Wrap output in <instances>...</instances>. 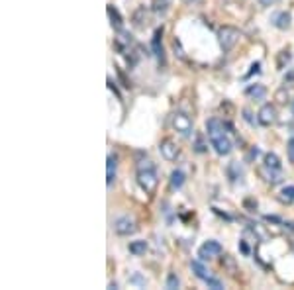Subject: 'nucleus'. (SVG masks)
Segmentation results:
<instances>
[{
    "label": "nucleus",
    "mask_w": 294,
    "mask_h": 290,
    "mask_svg": "<svg viewBox=\"0 0 294 290\" xmlns=\"http://www.w3.org/2000/svg\"><path fill=\"white\" fill-rule=\"evenodd\" d=\"M206 129H208V137H210V143L214 147V151L218 155H230L234 145H232L230 135L226 133V129H228L226 122H220L218 118H212V120H208Z\"/></svg>",
    "instance_id": "f257e3e1"
},
{
    "label": "nucleus",
    "mask_w": 294,
    "mask_h": 290,
    "mask_svg": "<svg viewBox=\"0 0 294 290\" xmlns=\"http://www.w3.org/2000/svg\"><path fill=\"white\" fill-rule=\"evenodd\" d=\"M135 177H137V182H139V186L145 190L147 194H153L155 190H157V184H159V175H157V167L153 161H139L137 163V173H135Z\"/></svg>",
    "instance_id": "f03ea898"
},
{
    "label": "nucleus",
    "mask_w": 294,
    "mask_h": 290,
    "mask_svg": "<svg viewBox=\"0 0 294 290\" xmlns=\"http://www.w3.org/2000/svg\"><path fill=\"white\" fill-rule=\"evenodd\" d=\"M239 30L234 26H222L218 30V41H220V47L224 49V53L232 51L236 47V43L239 41Z\"/></svg>",
    "instance_id": "7ed1b4c3"
},
{
    "label": "nucleus",
    "mask_w": 294,
    "mask_h": 290,
    "mask_svg": "<svg viewBox=\"0 0 294 290\" xmlns=\"http://www.w3.org/2000/svg\"><path fill=\"white\" fill-rule=\"evenodd\" d=\"M190 269H192V272H194V274H196L200 280H204V282L208 284V288H214V290H222V288H224L222 280L214 278V276L210 274V271H206V267H204L200 261H190Z\"/></svg>",
    "instance_id": "20e7f679"
},
{
    "label": "nucleus",
    "mask_w": 294,
    "mask_h": 290,
    "mask_svg": "<svg viewBox=\"0 0 294 290\" xmlns=\"http://www.w3.org/2000/svg\"><path fill=\"white\" fill-rule=\"evenodd\" d=\"M114 232H116L118 236H131V234L137 232V226H135L133 218L120 216L114 220Z\"/></svg>",
    "instance_id": "39448f33"
},
{
    "label": "nucleus",
    "mask_w": 294,
    "mask_h": 290,
    "mask_svg": "<svg viewBox=\"0 0 294 290\" xmlns=\"http://www.w3.org/2000/svg\"><path fill=\"white\" fill-rule=\"evenodd\" d=\"M173 127H175L181 135L188 137V135L192 133V120H190L186 114H183V112H177V114H173Z\"/></svg>",
    "instance_id": "423d86ee"
},
{
    "label": "nucleus",
    "mask_w": 294,
    "mask_h": 290,
    "mask_svg": "<svg viewBox=\"0 0 294 290\" xmlns=\"http://www.w3.org/2000/svg\"><path fill=\"white\" fill-rule=\"evenodd\" d=\"M224 249H222V245L216 241V239H208V241H204L202 245L198 247V257L202 259V261H208V259H212V257H218Z\"/></svg>",
    "instance_id": "0eeeda50"
},
{
    "label": "nucleus",
    "mask_w": 294,
    "mask_h": 290,
    "mask_svg": "<svg viewBox=\"0 0 294 290\" xmlns=\"http://www.w3.org/2000/svg\"><path fill=\"white\" fill-rule=\"evenodd\" d=\"M151 51L153 55L159 59V63L165 65V51H163V26L157 28L153 32V37H151Z\"/></svg>",
    "instance_id": "6e6552de"
},
{
    "label": "nucleus",
    "mask_w": 294,
    "mask_h": 290,
    "mask_svg": "<svg viewBox=\"0 0 294 290\" xmlns=\"http://www.w3.org/2000/svg\"><path fill=\"white\" fill-rule=\"evenodd\" d=\"M257 122L261 126H273L276 122V108L273 104H263V108L259 110L257 114Z\"/></svg>",
    "instance_id": "1a4fd4ad"
},
{
    "label": "nucleus",
    "mask_w": 294,
    "mask_h": 290,
    "mask_svg": "<svg viewBox=\"0 0 294 290\" xmlns=\"http://www.w3.org/2000/svg\"><path fill=\"white\" fill-rule=\"evenodd\" d=\"M159 151H161L165 161H175L179 157V147H177V143L173 139H163L159 143Z\"/></svg>",
    "instance_id": "9d476101"
},
{
    "label": "nucleus",
    "mask_w": 294,
    "mask_h": 290,
    "mask_svg": "<svg viewBox=\"0 0 294 290\" xmlns=\"http://www.w3.org/2000/svg\"><path fill=\"white\" fill-rule=\"evenodd\" d=\"M259 175H261L265 181L269 182V184H276V182L282 181V171L271 169V167H267V165H263V167L259 169Z\"/></svg>",
    "instance_id": "9b49d317"
},
{
    "label": "nucleus",
    "mask_w": 294,
    "mask_h": 290,
    "mask_svg": "<svg viewBox=\"0 0 294 290\" xmlns=\"http://www.w3.org/2000/svg\"><path fill=\"white\" fill-rule=\"evenodd\" d=\"M271 22H273V26L278 28V30H288V28H290V22H292V16H290V12L282 10V12L273 14Z\"/></svg>",
    "instance_id": "f8f14e48"
},
{
    "label": "nucleus",
    "mask_w": 294,
    "mask_h": 290,
    "mask_svg": "<svg viewBox=\"0 0 294 290\" xmlns=\"http://www.w3.org/2000/svg\"><path fill=\"white\" fill-rule=\"evenodd\" d=\"M106 12H108V18H110L112 28H114L116 32H122V30H124V18L120 16L118 8H116L114 4H108V6H106Z\"/></svg>",
    "instance_id": "ddd939ff"
},
{
    "label": "nucleus",
    "mask_w": 294,
    "mask_h": 290,
    "mask_svg": "<svg viewBox=\"0 0 294 290\" xmlns=\"http://www.w3.org/2000/svg\"><path fill=\"white\" fill-rule=\"evenodd\" d=\"M116 167H118V157L108 155V165H106V184L112 186L116 181Z\"/></svg>",
    "instance_id": "4468645a"
},
{
    "label": "nucleus",
    "mask_w": 294,
    "mask_h": 290,
    "mask_svg": "<svg viewBox=\"0 0 294 290\" xmlns=\"http://www.w3.org/2000/svg\"><path fill=\"white\" fill-rule=\"evenodd\" d=\"M245 94H247L249 98H253V100H263V98L267 96V89H265L263 85H251V87L245 89Z\"/></svg>",
    "instance_id": "2eb2a0df"
},
{
    "label": "nucleus",
    "mask_w": 294,
    "mask_h": 290,
    "mask_svg": "<svg viewBox=\"0 0 294 290\" xmlns=\"http://www.w3.org/2000/svg\"><path fill=\"white\" fill-rule=\"evenodd\" d=\"M184 184V173L183 171H179V169H175L173 173H171V188L173 190H181Z\"/></svg>",
    "instance_id": "dca6fc26"
},
{
    "label": "nucleus",
    "mask_w": 294,
    "mask_h": 290,
    "mask_svg": "<svg viewBox=\"0 0 294 290\" xmlns=\"http://www.w3.org/2000/svg\"><path fill=\"white\" fill-rule=\"evenodd\" d=\"M147 251V241L143 239H139V241H131L129 243V253L135 255V257H141V255H145Z\"/></svg>",
    "instance_id": "f3484780"
},
{
    "label": "nucleus",
    "mask_w": 294,
    "mask_h": 290,
    "mask_svg": "<svg viewBox=\"0 0 294 290\" xmlns=\"http://www.w3.org/2000/svg\"><path fill=\"white\" fill-rule=\"evenodd\" d=\"M228 177H230V182H234V184H236L238 181H241V177H243V171L239 169V163H236V161H234V163L228 167Z\"/></svg>",
    "instance_id": "a211bd4d"
},
{
    "label": "nucleus",
    "mask_w": 294,
    "mask_h": 290,
    "mask_svg": "<svg viewBox=\"0 0 294 290\" xmlns=\"http://www.w3.org/2000/svg\"><path fill=\"white\" fill-rule=\"evenodd\" d=\"M171 6V0H151V10L155 14H165Z\"/></svg>",
    "instance_id": "6ab92c4d"
},
{
    "label": "nucleus",
    "mask_w": 294,
    "mask_h": 290,
    "mask_svg": "<svg viewBox=\"0 0 294 290\" xmlns=\"http://www.w3.org/2000/svg\"><path fill=\"white\" fill-rule=\"evenodd\" d=\"M265 165H267V167H271V169H276V171H280V169H282L278 155H276V153H273V151L265 153Z\"/></svg>",
    "instance_id": "aec40b11"
},
{
    "label": "nucleus",
    "mask_w": 294,
    "mask_h": 290,
    "mask_svg": "<svg viewBox=\"0 0 294 290\" xmlns=\"http://www.w3.org/2000/svg\"><path fill=\"white\" fill-rule=\"evenodd\" d=\"M278 200L282 204H292L294 202V186H284L280 192H278Z\"/></svg>",
    "instance_id": "412c9836"
},
{
    "label": "nucleus",
    "mask_w": 294,
    "mask_h": 290,
    "mask_svg": "<svg viewBox=\"0 0 294 290\" xmlns=\"http://www.w3.org/2000/svg\"><path fill=\"white\" fill-rule=\"evenodd\" d=\"M290 59H292V55H290V51H288V49L280 51V53H278V59H276V67L282 71V69H284L288 63H290Z\"/></svg>",
    "instance_id": "4be33fe9"
},
{
    "label": "nucleus",
    "mask_w": 294,
    "mask_h": 290,
    "mask_svg": "<svg viewBox=\"0 0 294 290\" xmlns=\"http://www.w3.org/2000/svg\"><path fill=\"white\" fill-rule=\"evenodd\" d=\"M222 267H224V269H228L232 274H236V272H238L236 259H234V257H230V255H224V257H222Z\"/></svg>",
    "instance_id": "5701e85b"
},
{
    "label": "nucleus",
    "mask_w": 294,
    "mask_h": 290,
    "mask_svg": "<svg viewBox=\"0 0 294 290\" xmlns=\"http://www.w3.org/2000/svg\"><path fill=\"white\" fill-rule=\"evenodd\" d=\"M194 151L196 153H206L208 151V145L204 143L202 133H196V137H194Z\"/></svg>",
    "instance_id": "b1692460"
},
{
    "label": "nucleus",
    "mask_w": 294,
    "mask_h": 290,
    "mask_svg": "<svg viewBox=\"0 0 294 290\" xmlns=\"http://www.w3.org/2000/svg\"><path fill=\"white\" fill-rule=\"evenodd\" d=\"M181 286V280H179V276L175 274V272H169V276H167V288L175 290Z\"/></svg>",
    "instance_id": "393cba45"
},
{
    "label": "nucleus",
    "mask_w": 294,
    "mask_h": 290,
    "mask_svg": "<svg viewBox=\"0 0 294 290\" xmlns=\"http://www.w3.org/2000/svg\"><path fill=\"white\" fill-rule=\"evenodd\" d=\"M173 49H175V53L179 55L181 59H184V49H183V45H181V39H173Z\"/></svg>",
    "instance_id": "a878e982"
},
{
    "label": "nucleus",
    "mask_w": 294,
    "mask_h": 290,
    "mask_svg": "<svg viewBox=\"0 0 294 290\" xmlns=\"http://www.w3.org/2000/svg\"><path fill=\"white\" fill-rule=\"evenodd\" d=\"M286 151H288V161L294 163V137L288 139V143H286Z\"/></svg>",
    "instance_id": "bb28decb"
},
{
    "label": "nucleus",
    "mask_w": 294,
    "mask_h": 290,
    "mask_svg": "<svg viewBox=\"0 0 294 290\" xmlns=\"http://www.w3.org/2000/svg\"><path fill=\"white\" fill-rule=\"evenodd\" d=\"M259 72H261V63L257 61V63H253V65H251V71L245 75V79H251L253 75H259Z\"/></svg>",
    "instance_id": "cd10ccee"
},
{
    "label": "nucleus",
    "mask_w": 294,
    "mask_h": 290,
    "mask_svg": "<svg viewBox=\"0 0 294 290\" xmlns=\"http://www.w3.org/2000/svg\"><path fill=\"white\" fill-rule=\"evenodd\" d=\"M243 120L249 124V126H255V120H253V114L249 110H243Z\"/></svg>",
    "instance_id": "c85d7f7f"
},
{
    "label": "nucleus",
    "mask_w": 294,
    "mask_h": 290,
    "mask_svg": "<svg viewBox=\"0 0 294 290\" xmlns=\"http://www.w3.org/2000/svg\"><path fill=\"white\" fill-rule=\"evenodd\" d=\"M129 282H131V284H139V286H145V278H141L139 274H133V276L129 278Z\"/></svg>",
    "instance_id": "c756f323"
},
{
    "label": "nucleus",
    "mask_w": 294,
    "mask_h": 290,
    "mask_svg": "<svg viewBox=\"0 0 294 290\" xmlns=\"http://www.w3.org/2000/svg\"><path fill=\"white\" fill-rule=\"evenodd\" d=\"M118 75H120V81H122V83H124V85H122V87H124V89H131V83H129L128 79H126V77H124V72L120 71V69H118Z\"/></svg>",
    "instance_id": "7c9ffc66"
},
{
    "label": "nucleus",
    "mask_w": 294,
    "mask_h": 290,
    "mask_svg": "<svg viewBox=\"0 0 294 290\" xmlns=\"http://www.w3.org/2000/svg\"><path fill=\"white\" fill-rule=\"evenodd\" d=\"M259 153H261V151H259V147H251V151H249V155H247V161L255 159V157H257Z\"/></svg>",
    "instance_id": "2f4dec72"
},
{
    "label": "nucleus",
    "mask_w": 294,
    "mask_h": 290,
    "mask_svg": "<svg viewBox=\"0 0 294 290\" xmlns=\"http://www.w3.org/2000/svg\"><path fill=\"white\" fill-rule=\"evenodd\" d=\"M284 94H288V91H286V89H280V91L276 92V100H278V102H286V100H284Z\"/></svg>",
    "instance_id": "473e14b6"
},
{
    "label": "nucleus",
    "mask_w": 294,
    "mask_h": 290,
    "mask_svg": "<svg viewBox=\"0 0 294 290\" xmlns=\"http://www.w3.org/2000/svg\"><path fill=\"white\" fill-rule=\"evenodd\" d=\"M239 249H241V253L243 255H249V247H247L245 239H241V241H239Z\"/></svg>",
    "instance_id": "72a5a7b5"
},
{
    "label": "nucleus",
    "mask_w": 294,
    "mask_h": 290,
    "mask_svg": "<svg viewBox=\"0 0 294 290\" xmlns=\"http://www.w3.org/2000/svg\"><path fill=\"white\" fill-rule=\"evenodd\" d=\"M186 6H200L202 4V0H183Z\"/></svg>",
    "instance_id": "f704fd0d"
},
{
    "label": "nucleus",
    "mask_w": 294,
    "mask_h": 290,
    "mask_svg": "<svg viewBox=\"0 0 294 290\" xmlns=\"http://www.w3.org/2000/svg\"><path fill=\"white\" fill-rule=\"evenodd\" d=\"M245 206H247V208H251V212H253V210H257V202H253V200H245Z\"/></svg>",
    "instance_id": "c9c22d12"
},
{
    "label": "nucleus",
    "mask_w": 294,
    "mask_h": 290,
    "mask_svg": "<svg viewBox=\"0 0 294 290\" xmlns=\"http://www.w3.org/2000/svg\"><path fill=\"white\" fill-rule=\"evenodd\" d=\"M257 2L261 4V6H273L276 0H257Z\"/></svg>",
    "instance_id": "e433bc0d"
},
{
    "label": "nucleus",
    "mask_w": 294,
    "mask_h": 290,
    "mask_svg": "<svg viewBox=\"0 0 294 290\" xmlns=\"http://www.w3.org/2000/svg\"><path fill=\"white\" fill-rule=\"evenodd\" d=\"M290 108H292V114H294V100L290 102Z\"/></svg>",
    "instance_id": "4c0bfd02"
}]
</instances>
